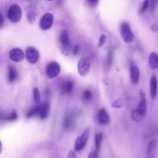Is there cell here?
Returning <instances> with one entry per match:
<instances>
[{
    "mask_svg": "<svg viewBox=\"0 0 158 158\" xmlns=\"http://www.w3.org/2000/svg\"><path fill=\"white\" fill-rule=\"evenodd\" d=\"M114 59V50L112 48H110L108 50L107 54V62L108 65H111L113 62Z\"/></svg>",
    "mask_w": 158,
    "mask_h": 158,
    "instance_id": "cell-24",
    "label": "cell"
},
{
    "mask_svg": "<svg viewBox=\"0 0 158 158\" xmlns=\"http://www.w3.org/2000/svg\"><path fill=\"white\" fill-rule=\"evenodd\" d=\"M140 94V101L138 105V107L137 108L143 114H144L145 116L146 115V111H147V102L146 99V96L144 92L142 90H140L139 92Z\"/></svg>",
    "mask_w": 158,
    "mask_h": 158,
    "instance_id": "cell-14",
    "label": "cell"
},
{
    "mask_svg": "<svg viewBox=\"0 0 158 158\" xmlns=\"http://www.w3.org/2000/svg\"><path fill=\"white\" fill-rule=\"evenodd\" d=\"M120 33L122 40L126 43H130L134 40V34L128 23L123 22L120 26Z\"/></svg>",
    "mask_w": 158,
    "mask_h": 158,
    "instance_id": "cell-3",
    "label": "cell"
},
{
    "mask_svg": "<svg viewBox=\"0 0 158 158\" xmlns=\"http://www.w3.org/2000/svg\"><path fill=\"white\" fill-rule=\"evenodd\" d=\"M91 60L88 57H81L77 64V70L81 76H86L90 71Z\"/></svg>",
    "mask_w": 158,
    "mask_h": 158,
    "instance_id": "cell-5",
    "label": "cell"
},
{
    "mask_svg": "<svg viewBox=\"0 0 158 158\" xmlns=\"http://www.w3.org/2000/svg\"><path fill=\"white\" fill-rule=\"evenodd\" d=\"M49 115V104L48 102H44L43 104H40V112L38 117L41 119H45Z\"/></svg>",
    "mask_w": 158,
    "mask_h": 158,
    "instance_id": "cell-17",
    "label": "cell"
},
{
    "mask_svg": "<svg viewBox=\"0 0 158 158\" xmlns=\"http://www.w3.org/2000/svg\"><path fill=\"white\" fill-rule=\"evenodd\" d=\"M81 97H82V99L83 101H86V102H89L93 99V93H92L91 91L89 89H85V91H83Z\"/></svg>",
    "mask_w": 158,
    "mask_h": 158,
    "instance_id": "cell-22",
    "label": "cell"
},
{
    "mask_svg": "<svg viewBox=\"0 0 158 158\" xmlns=\"http://www.w3.org/2000/svg\"><path fill=\"white\" fill-rule=\"evenodd\" d=\"M57 3H58V4L59 5V4H60V3H61V2H62V0H57Z\"/></svg>",
    "mask_w": 158,
    "mask_h": 158,
    "instance_id": "cell-37",
    "label": "cell"
},
{
    "mask_svg": "<svg viewBox=\"0 0 158 158\" xmlns=\"http://www.w3.org/2000/svg\"><path fill=\"white\" fill-rule=\"evenodd\" d=\"M157 3H158V0H149L150 10L151 12H154V11L156 8Z\"/></svg>",
    "mask_w": 158,
    "mask_h": 158,
    "instance_id": "cell-29",
    "label": "cell"
},
{
    "mask_svg": "<svg viewBox=\"0 0 158 158\" xmlns=\"http://www.w3.org/2000/svg\"><path fill=\"white\" fill-rule=\"evenodd\" d=\"M1 19H0V25H1V26H2V24H3V21H4V19H3V16H2V14H1Z\"/></svg>",
    "mask_w": 158,
    "mask_h": 158,
    "instance_id": "cell-36",
    "label": "cell"
},
{
    "mask_svg": "<svg viewBox=\"0 0 158 158\" xmlns=\"http://www.w3.org/2000/svg\"><path fill=\"white\" fill-rule=\"evenodd\" d=\"M36 19V15L33 12H30L27 14V20L28 23H33Z\"/></svg>",
    "mask_w": 158,
    "mask_h": 158,
    "instance_id": "cell-26",
    "label": "cell"
},
{
    "mask_svg": "<svg viewBox=\"0 0 158 158\" xmlns=\"http://www.w3.org/2000/svg\"><path fill=\"white\" fill-rule=\"evenodd\" d=\"M8 19L12 23L19 22L22 16V12L20 7L17 4H12L7 10Z\"/></svg>",
    "mask_w": 158,
    "mask_h": 158,
    "instance_id": "cell-2",
    "label": "cell"
},
{
    "mask_svg": "<svg viewBox=\"0 0 158 158\" xmlns=\"http://www.w3.org/2000/svg\"><path fill=\"white\" fill-rule=\"evenodd\" d=\"M25 57L31 64H36L40 58V54L38 51L34 47L28 46L25 49Z\"/></svg>",
    "mask_w": 158,
    "mask_h": 158,
    "instance_id": "cell-7",
    "label": "cell"
},
{
    "mask_svg": "<svg viewBox=\"0 0 158 158\" xmlns=\"http://www.w3.org/2000/svg\"><path fill=\"white\" fill-rule=\"evenodd\" d=\"M123 105V100L120 98L117 99L116 100L113 101V102L112 103V106L114 107H116V108H120V107H122Z\"/></svg>",
    "mask_w": 158,
    "mask_h": 158,
    "instance_id": "cell-27",
    "label": "cell"
},
{
    "mask_svg": "<svg viewBox=\"0 0 158 158\" xmlns=\"http://www.w3.org/2000/svg\"><path fill=\"white\" fill-rule=\"evenodd\" d=\"M59 40L61 44L62 53L65 56L69 55L70 52L71 44L68 31L66 30H64L60 32Z\"/></svg>",
    "mask_w": 158,
    "mask_h": 158,
    "instance_id": "cell-4",
    "label": "cell"
},
{
    "mask_svg": "<svg viewBox=\"0 0 158 158\" xmlns=\"http://www.w3.org/2000/svg\"><path fill=\"white\" fill-rule=\"evenodd\" d=\"M74 88V83L71 80L65 81L61 86V92L64 94L70 93Z\"/></svg>",
    "mask_w": 158,
    "mask_h": 158,
    "instance_id": "cell-16",
    "label": "cell"
},
{
    "mask_svg": "<svg viewBox=\"0 0 158 158\" xmlns=\"http://www.w3.org/2000/svg\"><path fill=\"white\" fill-rule=\"evenodd\" d=\"M103 141V135L101 132H99L95 135L94 143H95V150L98 152H99Z\"/></svg>",
    "mask_w": 158,
    "mask_h": 158,
    "instance_id": "cell-20",
    "label": "cell"
},
{
    "mask_svg": "<svg viewBox=\"0 0 158 158\" xmlns=\"http://www.w3.org/2000/svg\"><path fill=\"white\" fill-rule=\"evenodd\" d=\"M157 147V141L156 139H152L149 141L146 150V158H156Z\"/></svg>",
    "mask_w": 158,
    "mask_h": 158,
    "instance_id": "cell-11",
    "label": "cell"
},
{
    "mask_svg": "<svg viewBox=\"0 0 158 158\" xmlns=\"http://www.w3.org/2000/svg\"><path fill=\"white\" fill-rule=\"evenodd\" d=\"M54 22V17L51 13L47 12L41 18L40 27L43 30H48L51 28Z\"/></svg>",
    "mask_w": 158,
    "mask_h": 158,
    "instance_id": "cell-8",
    "label": "cell"
},
{
    "mask_svg": "<svg viewBox=\"0 0 158 158\" xmlns=\"http://www.w3.org/2000/svg\"><path fill=\"white\" fill-rule=\"evenodd\" d=\"M33 99L36 103H40L41 101V95L40 91L38 88H35L33 90Z\"/></svg>",
    "mask_w": 158,
    "mask_h": 158,
    "instance_id": "cell-23",
    "label": "cell"
},
{
    "mask_svg": "<svg viewBox=\"0 0 158 158\" xmlns=\"http://www.w3.org/2000/svg\"><path fill=\"white\" fill-rule=\"evenodd\" d=\"M130 80L133 84L136 85L139 83L140 71L137 65L133 61L130 62Z\"/></svg>",
    "mask_w": 158,
    "mask_h": 158,
    "instance_id": "cell-9",
    "label": "cell"
},
{
    "mask_svg": "<svg viewBox=\"0 0 158 158\" xmlns=\"http://www.w3.org/2000/svg\"><path fill=\"white\" fill-rule=\"evenodd\" d=\"M157 93V78L156 75H152L149 81V94L152 100L155 99Z\"/></svg>",
    "mask_w": 158,
    "mask_h": 158,
    "instance_id": "cell-12",
    "label": "cell"
},
{
    "mask_svg": "<svg viewBox=\"0 0 158 158\" xmlns=\"http://www.w3.org/2000/svg\"><path fill=\"white\" fill-rule=\"evenodd\" d=\"M60 72V66L55 61H51L46 65V74L49 78H54L59 74Z\"/></svg>",
    "mask_w": 158,
    "mask_h": 158,
    "instance_id": "cell-6",
    "label": "cell"
},
{
    "mask_svg": "<svg viewBox=\"0 0 158 158\" xmlns=\"http://www.w3.org/2000/svg\"><path fill=\"white\" fill-rule=\"evenodd\" d=\"M17 118V114L15 111H13L11 112L7 117L5 118V119L7 121H14Z\"/></svg>",
    "mask_w": 158,
    "mask_h": 158,
    "instance_id": "cell-28",
    "label": "cell"
},
{
    "mask_svg": "<svg viewBox=\"0 0 158 158\" xmlns=\"http://www.w3.org/2000/svg\"><path fill=\"white\" fill-rule=\"evenodd\" d=\"M151 29L152 31L156 32V31H158V25L157 24H152L151 27Z\"/></svg>",
    "mask_w": 158,
    "mask_h": 158,
    "instance_id": "cell-35",
    "label": "cell"
},
{
    "mask_svg": "<svg viewBox=\"0 0 158 158\" xmlns=\"http://www.w3.org/2000/svg\"><path fill=\"white\" fill-rule=\"evenodd\" d=\"M67 158H77V157L73 151H70L68 154Z\"/></svg>",
    "mask_w": 158,
    "mask_h": 158,
    "instance_id": "cell-34",
    "label": "cell"
},
{
    "mask_svg": "<svg viewBox=\"0 0 158 158\" xmlns=\"http://www.w3.org/2000/svg\"><path fill=\"white\" fill-rule=\"evenodd\" d=\"M47 1H52V0H47Z\"/></svg>",
    "mask_w": 158,
    "mask_h": 158,
    "instance_id": "cell-38",
    "label": "cell"
},
{
    "mask_svg": "<svg viewBox=\"0 0 158 158\" xmlns=\"http://www.w3.org/2000/svg\"><path fill=\"white\" fill-rule=\"evenodd\" d=\"M131 119L135 122H141L145 117V115L143 114L138 109L132 110L131 113Z\"/></svg>",
    "mask_w": 158,
    "mask_h": 158,
    "instance_id": "cell-19",
    "label": "cell"
},
{
    "mask_svg": "<svg viewBox=\"0 0 158 158\" xmlns=\"http://www.w3.org/2000/svg\"><path fill=\"white\" fill-rule=\"evenodd\" d=\"M73 115L72 113H69L65 117L64 121V127L65 129L68 130L69 129L73 122Z\"/></svg>",
    "mask_w": 158,
    "mask_h": 158,
    "instance_id": "cell-21",
    "label": "cell"
},
{
    "mask_svg": "<svg viewBox=\"0 0 158 158\" xmlns=\"http://www.w3.org/2000/svg\"><path fill=\"white\" fill-rule=\"evenodd\" d=\"M18 78V73L15 69L10 66L8 69L7 71V79L9 82L12 83L15 81Z\"/></svg>",
    "mask_w": 158,
    "mask_h": 158,
    "instance_id": "cell-18",
    "label": "cell"
},
{
    "mask_svg": "<svg viewBox=\"0 0 158 158\" xmlns=\"http://www.w3.org/2000/svg\"><path fill=\"white\" fill-rule=\"evenodd\" d=\"M88 4L91 7H95L98 4L99 0H87Z\"/></svg>",
    "mask_w": 158,
    "mask_h": 158,
    "instance_id": "cell-32",
    "label": "cell"
},
{
    "mask_svg": "<svg viewBox=\"0 0 158 158\" xmlns=\"http://www.w3.org/2000/svg\"><path fill=\"white\" fill-rule=\"evenodd\" d=\"M98 152L96 150L92 151L88 155V158H98Z\"/></svg>",
    "mask_w": 158,
    "mask_h": 158,
    "instance_id": "cell-31",
    "label": "cell"
},
{
    "mask_svg": "<svg viewBox=\"0 0 158 158\" xmlns=\"http://www.w3.org/2000/svg\"><path fill=\"white\" fill-rule=\"evenodd\" d=\"M149 5V0H144L140 7L139 13L140 14H143V13H144V12L147 10Z\"/></svg>",
    "mask_w": 158,
    "mask_h": 158,
    "instance_id": "cell-25",
    "label": "cell"
},
{
    "mask_svg": "<svg viewBox=\"0 0 158 158\" xmlns=\"http://www.w3.org/2000/svg\"><path fill=\"white\" fill-rule=\"evenodd\" d=\"M25 54H24V52L22 49L14 48L9 51V56L11 60L15 62H20L23 59Z\"/></svg>",
    "mask_w": 158,
    "mask_h": 158,
    "instance_id": "cell-10",
    "label": "cell"
},
{
    "mask_svg": "<svg viewBox=\"0 0 158 158\" xmlns=\"http://www.w3.org/2000/svg\"><path fill=\"white\" fill-rule=\"evenodd\" d=\"M78 51H79V46L78 44H75L72 49V54L73 55H76L78 54Z\"/></svg>",
    "mask_w": 158,
    "mask_h": 158,
    "instance_id": "cell-33",
    "label": "cell"
},
{
    "mask_svg": "<svg viewBox=\"0 0 158 158\" xmlns=\"http://www.w3.org/2000/svg\"><path fill=\"white\" fill-rule=\"evenodd\" d=\"M149 65L152 70L158 69V54L151 52L149 56Z\"/></svg>",
    "mask_w": 158,
    "mask_h": 158,
    "instance_id": "cell-15",
    "label": "cell"
},
{
    "mask_svg": "<svg viewBox=\"0 0 158 158\" xmlns=\"http://www.w3.org/2000/svg\"><path fill=\"white\" fill-rule=\"evenodd\" d=\"M106 40H107L106 36L105 35H101L99 37V42H98V48H101L104 45V44L105 43Z\"/></svg>",
    "mask_w": 158,
    "mask_h": 158,
    "instance_id": "cell-30",
    "label": "cell"
},
{
    "mask_svg": "<svg viewBox=\"0 0 158 158\" xmlns=\"http://www.w3.org/2000/svg\"><path fill=\"white\" fill-rule=\"evenodd\" d=\"M98 121L101 125H107L110 122V117L104 108L101 109L98 114Z\"/></svg>",
    "mask_w": 158,
    "mask_h": 158,
    "instance_id": "cell-13",
    "label": "cell"
},
{
    "mask_svg": "<svg viewBox=\"0 0 158 158\" xmlns=\"http://www.w3.org/2000/svg\"><path fill=\"white\" fill-rule=\"evenodd\" d=\"M90 135V127H87L81 135L78 136L74 144V150L76 152L81 151L86 146Z\"/></svg>",
    "mask_w": 158,
    "mask_h": 158,
    "instance_id": "cell-1",
    "label": "cell"
}]
</instances>
